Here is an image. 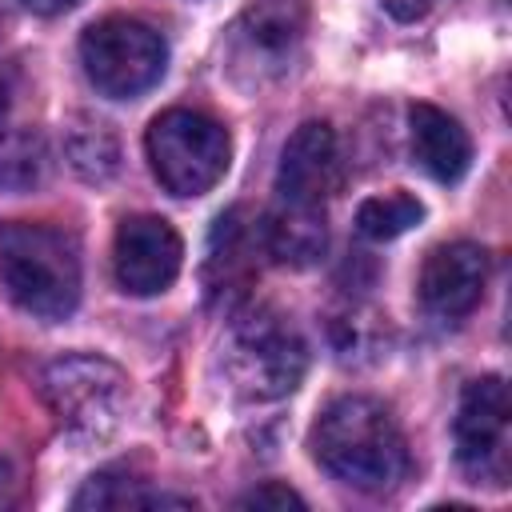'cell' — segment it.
<instances>
[{
	"label": "cell",
	"mask_w": 512,
	"mask_h": 512,
	"mask_svg": "<svg viewBox=\"0 0 512 512\" xmlns=\"http://www.w3.org/2000/svg\"><path fill=\"white\" fill-rule=\"evenodd\" d=\"M340 188V144L324 120L300 124L276 168V196L296 204H324Z\"/></svg>",
	"instance_id": "7c38bea8"
},
{
	"label": "cell",
	"mask_w": 512,
	"mask_h": 512,
	"mask_svg": "<svg viewBox=\"0 0 512 512\" xmlns=\"http://www.w3.org/2000/svg\"><path fill=\"white\" fill-rule=\"evenodd\" d=\"M308 8L304 0H252L228 28L224 64L236 84L260 88L280 80L304 48Z\"/></svg>",
	"instance_id": "52a82bcc"
},
{
	"label": "cell",
	"mask_w": 512,
	"mask_h": 512,
	"mask_svg": "<svg viewBox=\"0 0 512 512\" xmlns=\"http://www.w3.org/2000/svg\"><path fill=\"white\" fill-rule=\"evenodd\" d=\"M80 64L92 88L108 100H132L148 92L168 64L164 36L132 16H108L84 28L80 36Z\"/></svg>",
	"instance_id": "8992f818"
},
{
	"label": "cell",
	"mask_w": 512,
	"mask_h": 512,
	"mask_svg": "<svg viewBox=\"0 0 512 512\" xmlns=\"http://www.w3.org/2000/svg\"><path fill=\"white\" fill-rule=\"evenodd\" d=\"M424 220V204L408 192H384V196H368L360 208H356V232L364 240H396L404 236L408 228H416Z\"/></svg>",
	"instance_id": "ac0fdd59"
},
{
	"label": "cell",
	"mask_w": 512,
	"mask_h": 512,
	"mask_svg": "<svg viewBox=\"0 0 512 512\" xmlns=\"http://www.w3.org/2000/svg\"><path fill=\"white\" fill-rule=\"evenodd\" d=\"M64 156L72 164L76 176L92 180V184H104L116 168H120V144L112 136L108 124L92 120V116H76L64 132Z\"/></svg>",
	"instance_id": "2e32d148"
},
{
	"label": "cell",
	"mask_w": 512,
	"mask_h": 512,
	"mask_svg": "<svg viewBox=\"0 0 512 512\" xmlns=\"http://www.w3.org/2000/svg\"><path fill=\"white\" fill-rule=\"evenodd\" d=\"M260 224L248 216V208H228L216 216L212 236H208V256H204V292L208 304H240L256 280L260 268Z\"/></svg>",
	"instance_id": "30bf717a"
},
{
	"label": "cell",
	"mask_w": 512,
	"mask_h": 512,
	"mask_svg": "<svg viewBox=\"0 0 512 512\" xmlns=\"http://www.w3.org/2000/svg\"><path fill=\"white\" fill-rule=\"evenodd\" d=\"M220 360L228 384L244 400H280L300 388L308 372V344L284 312L252 304L232 316L220 344Z\"/></svg>",
	"instance_id": "3957f363"
},
{
	"label": "cell",
	"mask_w": 512,
	"mask_h": 512,
	"mask_svg": "<svg viewBox=\"0 0 512 512\" xmlns=\"http://www.w3.org/2000/svg\"><path fill=\"white\" fill-rule=\"evenodd\" d=\"M380 4H384V12H388L392 20H400V24L424 20V16L436 8V0H380Z\"/></svg>",
	"instance_id": "ffe728a7"
},
{
	"label": "cell",
	"mask_w": 512,
	"mask_h": 512,
	"mask_svg": "<svg viewBox=\"0 0 512 512\" xmlns=\"http://www.w3.org/2000/svg\"><path fill=\"white\" fill-rule=\"evenodd\" d=\"M40 392L52 416L60 420V428L84 440L108 436L128 408V376L112 360L92 352H72L52 360L40 376Z\"/></svg>",
	"instance_id": "5b68a950"
},
{
	"label": "cell",
	"mask_w": 512,
	"mask_h": 512,
	"mask_svg": "<svg viewBox=\"0 0 512 512\" xmlns=\"http://www.w3.org/2000/svg\"><path fill=\"white\" fill-rule=\"evenodd\" d=\"M312 456L316 464L356 488V492H388L408 476V444L392 412L372 396H340L312 424Z\"/></svg>",
	"instance_id": "6da1fadb"
},
{
	"label": "cell",
	"mask_w": 512,
	"mask_h": 512,
	"mask_svg": "<svg viewBox=\"0 0 512 512\" xmlns=\"http://www.w3.org/2000/svg\"><path fill=\"white\" fill-rule=\"evenodd\" d=\"M80 0H24V8H32L36 16H60L68 8H76Z\"/></svg>",
	"instance_id": "44dd1931"
},
{
	"label": "cell",
	"mask_w": 512,
	"mask_h": 512,
	"mask_svg": "<svg viewBox=\"0 0 512 512\" xmlns=\"http://www.w3.org/2000/svg\"><path fill=\"white\" fill-rule=\"evenodd\" d=\"M152 176L172 196H204L232 160V140L224 124L192 108H168L148 124L144 136Z\"/></svg>",
	"instance_id": "277c9868"
},
{
	"label": "cell",
	"mask_w": 512,
	"mask_h": 512,
	"mask_svg": "<svg viewBox=\"0 0 512 512\" xmlns=\"http://www.w3.org/2000/svg\"><path fill=\"white\" fill-rule=\"evenodd\" d=\"M72 508H192V500L152 492V488H144V480H136L128 472L104 468L84 480V488L72 496Z\"/></svg>",
	"instance_id": "9a60e30c"
},
{
	"label": "cell",
	"mask_w": 512,
	"mask_h": 512,
	"mask_svg": "<svg viewBox=\"0 0 512 512\" xmlns=\"http://www.w3.org/2000/svg\"><path fill=\"white\" fill-rule=\"evenodd\" d=\"M236 508H304V496H296L288 484H260L236 500Z\"/></svg>",
	"instance_id": "d6986e66"
},
{
	"label": "cell",
	"mask_w": 512,
	"mask_h": 512,
	"mask_svg": "<svg viewBox=\"0 0 512 512\" xmlns=\"http://www.w3.org/2000/svg\"><path fill=\"white\" fill-rule=\"evenodd\" d=\"M8 104H12V88H8V76L0 68V136H4V124H8Z\"/></svg>",
	"instance_id": "7402d4cb"
},
{
	"label": "cell",
	"mask_w": 512,
	"mask_h": 512,
	"mask_svg": "<svg viewBox=\"0 0 512 512\" xmlns=\"http://www.w3.org/2000/svg\"><path fill=\"white\" fill-rule=\"evenodd\" d=\"M8 500V464H0V504Z\"/></svg>",
	"instance_id": "603a6c76"
},
{
	"label": "cell",
	"mask_w": 512,
	"mask_h": 512,
	"mask_svg": "<svg viewBox=\"0 0 512 512\" xmlns=\"http://www.w3.org/2000/svg\"><path fill=\"white\" fill-rule=\"evenodd\" d=\"M184 264V244L164 216H128L116 228L112 272L128 296H160Z\"/></svg>",
	"instance_id": "9c48e42d"
},
{
	"label": "cell",
	"mask_w": 512,
	"mask_h": 512,
	"mask_svg": "<svg viewBox=\"0 0 512 512\" xmlns=\"http://www.w3.org/2000/svg\"><path fill=\"white\" fill-rule=\"evenodd\" d=\"M260 244L264 256H272L284 268H312L328 248L324 204H296L276 196V204L260 220Z\"/></svg>",
	"instance_id": "4fadbf2b"
},
{
	"label": "cell",
	"mask_w": 512,
	"mask_h": 512,
	"mask_svg": "<svg viewBox=\"0 0 512 512\" xmlns=\"http://www.w3.org/2000/svg\"><path fill=\"white\" fill-rule=\"evenodd\" d=\"M408 132H412V156L432 180L456 184L468 172L472 140L456 116H448L436 104H412L408 108Z\"/></svg>",
	"instance_id": "5bb4252c"
},
{
	"label": "cell",
	"mask_w": 512,
	"mask_h": 512,
	"mask_svg": "<svg viewBox=\"0 0 512 512\" xmlns=\"http://www.w3.org/2000/svg\"><path fill=\"white\" fill-rule=\"evenodd\" d=\"M488 284V252L472 240H452L428 252L420 268V304L440 320L468 316Z\"/></svg>",
	"instance_id": "8fae6325"
},
{
	"label": "cell",
	"mask_w": 512,
	"mask_h": 512,
	"mask_svg": "<svg viewBox=\"0 0 512 512\" xmlns=\"http://www.w3.org/2000/svg\"><path fill=\"white\" fill-rule=\"evenodd\" d=\"M456 464L472 484L508 488L512 476V400L500 376H476L460 392L452 420Z\"/></svg>",
	"instance_id": "ba28073f"
},
{
	"label": "cell",
	"mask_w": 512,
	"mask_h": 512,
	"mask_svg": "<svg viewBox=\"0 0 512 512\" xmlns=\"http://www.w3.org/2000/svg\"><path fill=\"white\" fill-rule=\"evenodd\" d=\"M0 280L8 296L36 320H64L80 304L76 240L52 224H0Z\"/></svg>",
	"instance_id": "7a4b0ae2"
},
{
	"label": "cell",
	"mask_w": 512,
	"mask_h": 512,
	"mask_svg": "<svg viewBox=\"0 0 512 512\" xmlns=\"http://www.w3.org/2000/svg\"><path fill=\"white\" fill-rule=\"evenodd\" d=\"M48 164H52V156L36 128H16V132L0 136V188L28 192V188L44 184Z\"/></svg>",
	"instance_id": "e0dca14e"
}]
</instances>
